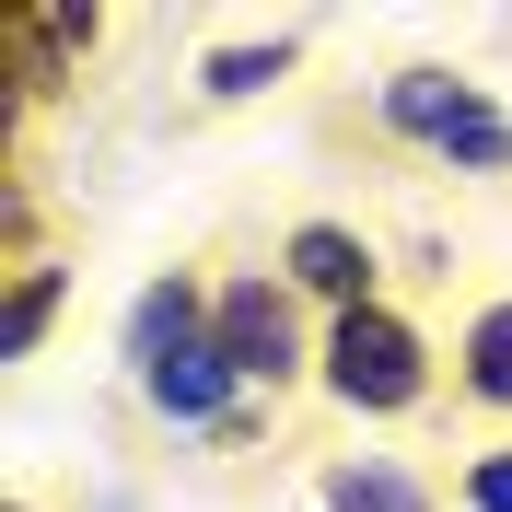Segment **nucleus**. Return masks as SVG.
Segmentation results:
<instances>
[{"mask_svg": "<svg viewBox=\"0 0 512 512\" xmlns=\"http://www.w3.org/2000/svg\"><path fill=\"white\" fill-rule=\"evenodd\" d=\"M35 47H94V12H70V0H47V12H24Z\"/></svg>", "mask_w": 512, "mask_h": 512, "instance_id": "12", "label": "nucleus"}, {"mask_svg": "<svg viewBox=\"0 0 512 512\" xmlns=\"http://www.w3.org/2000/svg\"><path fill=\"white\" fill-rule=\"evenodd\" d=\"M466 105H478V94H454L443 70H396V94H384V117H396V128H431V140H443V128L466 117Z\"/></svg>", "mask_w": 512, "mask_h": 512, "instance_id": "6", "label": "nucleus"}, {"mask_svg": "<svg viewBox=\"0 0 512 512\" xmlns=\"http://www.w3.org/2000/svg\"><path fill=\"white\" fill-rule=\"evenodd\" d=\"M326 384L350 396V408H408L419 396V338L384 303H361V315H338V338H326Z\"/></svg>", "mask_w": 512, "mask_h": 512, "instance_id": "1", "label": "nucleus"}, {"mask_svg": "<svg viewBox=\"0 0 512 512\" xmlns=\"http://www.w3.org/2000/svg\"><path fill=\"white\" fill-rule=\"evenodd\" d=\"M291 280H303V291H326L338 315H361V291H373V256H361L338 222H303V233H291Z\"/></svg>", "mask_w": 512, "mask_h": 512, "instance_id": "3", "label": "nucleus"}, {"mask_svg": "<svg viewBox=\"0 0 512 512\" xmlns=\"http://www.w3.org/2000/svg\"><path fill=\"white\" fill-rule=\"evenodd\" d=\"M443 152H454V163H478V175H501V163H512V128L489 117V105H466V117L443 128Z\"/></svg>", "mask_w": 512, "mask_h": 512, "instance_id": "10", "label": "nucleus"}, {"mask_svg": "<svg viewBox=\"0 0 512 512\" xmlns=\"http://www.w3.org/2000/svg\"><path fill=\"white\" fill-rule=\"evenodd\" d=\"M187 338H198V291H187V280H152V291H140V315H128V361L163 373Z\"/></svg>", "mask_w": 512, "mask_h": 512, "instance_id": "5", "label": "nucleus"}, {"mask_svg": "<svg viewBox=\"0 0 512 512\" xmlns=\"http://www.w3.org/2000/svg\"><path fill=\"white\" fill-rule=\"evenodd\" d=\"M280 70H291V35H268V47H222V59H210V94H268Z\"/></svg>", "mask_w": 512, "mask_h": 512, "instance_id": "9", "label": "nucleus"}, {"mask_svg": "<svg viewBox=\"0 0 512 512\" xmlns=\"http://www.w3.org/2000/svg\"><path fill=\"white\" fill-rule=\"evenodd\" d=\"M466 501H478V512H512V454H478V478H466Z\"/></svg>", "mask_w": 512, "mask_h": 512, "instance_id": "13", "label": "nucleus"}, {"mask_svg": "<svg viewBox=\"0 0 512 512\" xmlns=\"http://www.w3.org/2000/svg\"><path fill=\"white\" fill-rule=\"evenodd\" d=\"M140 384H152V408H163V419H222V384H233V361L210 350V338H187V350L163 361V373H140Z\"/></svg>", "mask_w": 512, "mask_h": 512, "instance_id": "4", "label": "nucleus"}, {"mask_svg": "<svg viewBox=\"0 0 512 512\" xmlns=\"http://www.w3.org/2000/svg\"><path fill=\"white\" fill-rule=\"evenodd\" d=\"M210 350H222L233 373H268V384H280L291 373V303L268 280H233L222 303H210Z\"/></svg>", "mask_w": 512, "mask_h": 512, "instance_id": "2", "label": "nucleus"}, {"mask_svg": "<svg viewBox=\"0 0 512 512\" xmlns=\"http://www.w3.org/2000/svg\"><path fill=\"white\" fill-rule=\"evenodd\" d=\"M47 315H59V280H47V268H35V280H24V291H12V315H0V350L24 361V350H35V338H47Z\"/></svg>", "mask_w": 512, "mask_h": 512, "instance_id": "11", "label": "nucleus"}, {"mask_svg": "<svg viewBox=\"0 0 512 512\" xmlns=\"http://www.w3.org/2000/svg\"><path fill=\"white\" fill-rule=\"evenodd\" d=\"M466 384H478L489 408H512V303H489V315L466 326Z\"/></svg>", "mask_w": 512, "mask_h": 512, "instance_id": "7", "label": "nucleus"}, {"mask_svg": "<svg viewBox=\"0 0 512 512\" xmlns=\"http://www.w3.org/2000/svg\"><path fill=\"white\" fill-rule=\"evenodd\" d=\"M326 512H431V501H419V478H396V466H338V478H326Z\"/></svg>", "mask_w": 512, "mask_h": 512, "instance_id": "8", "label": "nucleus"}]
</instances>
